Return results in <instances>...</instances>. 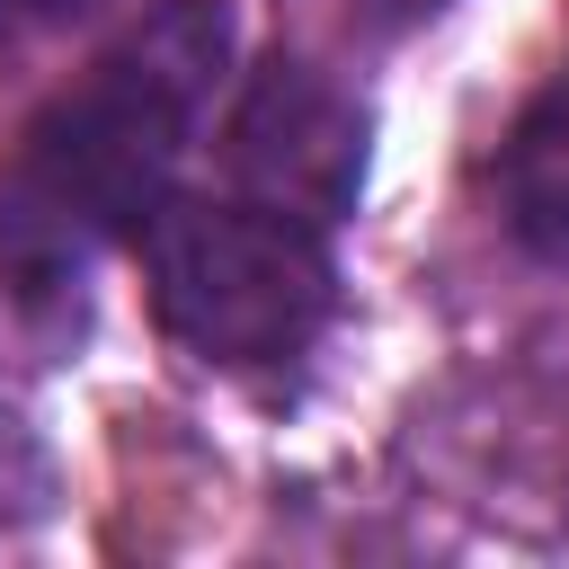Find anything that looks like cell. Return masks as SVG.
<instances>
[{"instance_id": "obj_1", "label": "cell", "mask_w": 569, "mask_h": 569, "mask_svg": "<svg viewBox=\"0 0 569 569\" xmlns=\"http://www.w3.org/2000/svg\"><path fill=\"white\" fill-rule=\"evenodd\" d=\"M231 53V0H160L124 44L89 62V80H71L27 124L18 160L0 169V267L18 276V293H53L107 240L142 231L196 124L213 116Z\"/></svg>"}, {"instance_id": "obj_2", "label": "cell", "mask_w": 569, "mask_h": 569, "mask_svg": "<svg viewBox=\"0 0 569 569\" xmlns=\"http://www.w3.org/2000/svg\"><path fill=\"white\" fill-rule=\"evenodd\" d=\"M142 276L160 329L204 365H284L338 302L320 231L249 196H160L142 213Z\"/></svg>"}, {"instance_id": "obj_3", "label": "cell", "mask_w": 569, "mask_h": 569, "mask_svg": "<svg viewBox=\"0 0 569 569\" xmlns=\"http://www.w3.org/2000/svg\"><path fill=\"white\" fill-rule=\"evenodd\" d=\"M365 142H373V116L338 80H320L311 62H267L249 71L222 124V169H231V196L329 231L365 196Z\"/></svg>"}, {"instance_id": "obj_4", "label": "cell", "mask_w": 569, "mask_h": 569, "mask_svg": "<svg viewBox=\"0 0 569 569\" xmlns=\"http://www.w3.org/2000/svg\"><path fill=\"white\" fill-rule=\"evenodd\" d=\"M498 222L525 258H569V80H551L498 142Z\"/></svg>"}, {"instance_id": "obj_5", "label": "cell", "mask_w": 569, "mask_h": 569, "mask_svg": "<svg viewBox=\"0 0 569 569\" xmlns=\"http://www.w3.org/2000/svg\"><path fill=\"white\" fill-rule=\"evenodd\" d=\"M365 9H373V18H382V27H409V18H436V9H445V0H365Z\"/></svg>"}, {"instance_id": "obj_6", "label": "cell", "mask_w": 569, "mask_h": 569, "mask_svg": "<svg viewBox=\"0 0 569 569\" xmlns=\"http://www.w3.org/2000/svg\"><path fill=\"white\" fill-rule=\"evenodd\" d=\"M53 9H80V0H0V27H27V18H53Z\"/></svg>"}]
</instances>
